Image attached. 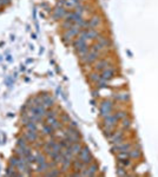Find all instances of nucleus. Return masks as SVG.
Instances as JSON below:
<instances>
[{
	"instance_id": "nucleus-24",
	"label": "nucleus",
	"mask_w": 158,
	"mask_h": 177,
	"mask_svg": "<svg viewBox=\"0 0 158 177\" xmlns=\"http://www.w3.org/2000/svg\"><path fill=\"white\" fill-rule=\"evenodd\" d=\"M118 165L120 167H124V168H130L132 165V162H131V158H125V159H118Z\"/></svg>"
},
{
	"instance_id": "nucleus-20",
	"label": "nucleus",
	"mask_w": 158,
	"mask_h": 177,
	"mask_svg": "<svg viewBox=\"0 0 158 177\" xmlns=\"http://www.w3.org/2000/svg\"><path fill=\"white\" fill-rule=\"evenodd\" d=\"M120 122H121V123H120V126H121V129H123V130H129V129H130V126H131V123H132V122H131V119L129 118V116H127V117H125L124 119H121Z\"/></svg>"
},
{
	"instance_id": "nucleus-10",
	"label": "nucleus",
	"mask_w": 158,
	"mask_h": 177,
	"mask_svg": "<svg viewBox=\"0 0 158 177\" xmlns=\"http://www.w3.org/2000/svg\"><path fill=\"white\" fill-rule=\"evenodd\" d=\"M100 22H101L100 17H98V16H93L91 19L87 20V22H86V30H89V28H96V27H98L99 25H100Z\"/></svg>"
},
{
	"instance_id": "nucleus-36",
	"label": "nucleus",
	"mask_w": 158,
	"mask_h": 177,
	"mask_svg": "<svg viewBox=\"0 0 158 177\" xmlns=\"http://www.w3.org/2000/svg\"><path fill=\"white\" fill-rule=\"evenodd\" d=\"M116 98L121 99V100H127L129 99V93L127 92H123V93H118L116 96Z\"/></svg>"
},
{
	"instance_id": "nucleus-17",
	"label": "nucleus",
	"mask_w": 158,
	"mask_h": 177,
	"mask_svg": "<svg viewBox=\"0 0 158 177\" xmlns=\"http://www.w3.org/2000/svg\"><path fill=\"white\" fill-rule=\"evenodd\" d=\"M60 165H61V170L63 171H67L70 169V167L72 165V161L67 159V158H63V161L60 162Z\"/></svg>"
},
{
	"instance_id": "nucleus-3",
	"label": "nucleus",
	"mask_w": 158,
	"mask_h": 177,
	"mask_svg": "<svg viewBox=\"0 0 158 177\" xmlns=\"http://www.w3.org/2000/svg\"><path fill=\"white\" fill-rule=\"evenodd\" d=\"M100 52H92V51H89V53L84 57H81L80 60L84 63V64H92L95 61H97L98 59H100Z\"/></svg>"
},
{
	"instance_id": "nucleus-35",
	"label": "nucleus",
	"mask_w": 158,
	"mask_h": 177,
	"mask_svg": "<svg viewBox=\"0 0 158 177\" xmlns=\"http://www.w3.org/2000/svg\"><path fill=\"white\" fill-rule=\"evenodd\" d=\"M46 117H57V111L56 110H51V109H48V110H46Z\"/></svg>"
},
{
	"instance_id": "nucleus-33",
	"label": "nucleus",
	"mask_w": 158,
	"mask_h": 177,
	"mask_svg": "<svg viewBox=\"0 0 158 177\" xmlns=\"http://www.w3.org/2000/svg\"><path fill=\"white\" fill-rule=\"evenodd\" d=\"M115 115H116V117L118 118V120H121L125 117H127V112L126 111H117Z\"/></svg>"
},
{
	"instance_id": "nucleus-21",
	"label": "nucleus",
	"mask_w": 158,
	"mask_h": 177,
	"mask_svg": "<svg viewBox=\"0 0 158 177\" xmlns=\"http://www.w3.org/2000/svg\"><path fill=\"white\" fill-rule=\"evenodd\" d=\"M63 174V171L58 169V168H52V169H50L47 173H45L44 175L45 176H60Z\"/></svg>"
},
{
	"instance_id": "nucleus-26",
	"label": "nucleus",
	"mask_w": 158,
	"mask_h": 177,
	"mask_svg": "<svg viewBox=\"0 0 158 177\" xmlns=\"http://www.w3.org/2000/svg\"><path fill=\"white\" fill-rule=\"evenodd\" d=\"M47 159H46V156H45V154H40V152H38L37 155H36V163L39 165V164H42V163H45Z\"/></svg>"
},
{
	"instance_id": "nucleus-18",
	"label": "nucleus",
	"mask_w": 158,
	"mask_h": 177,
	"mask_svg": "<svg viewBox=\"0 0 158 177\" xmlns=\"http://www.w3.org/2000/svg\"><path fill=\"white\" fill-rule=\"evenodd\" d=\"M78 4H80V0H65L64 7L65 8H75Z\"/></svg>"
},
{
	"instance_id": "nucleus-28",
	"label": "nucleus",
	"mask_w": 158,
	"mask_h": 177,
	"mask_svg": "<svg viewBox=\"0 0 158 177\" xmlns=\"http://www.w3.org/2000/svg\"><path fill=\"white\" fill-rule=\"evenodd\" d=\"M89 78H90V80L92 83H97L98 80H100V75H99L97 71H95V72H91L89 75Z\"/></svg>"
},
{
	"instance_id": "nucleus-23",
	"label": "nucleus",
	"mask_w": 158,
	"mask_h": 177,
	"mask_svg": "<svg viewBox=\"0 0 158 177\" xmlns=\"http://www.w3.org/2000/svg\"><path fill=\"white\" fill-rule=\"evenodd\" d=\"M87 36H89V39H97L100 34H99L98 30H96V28H89L87 30Z\"/></svg>"
},
{
	"instance_id": "nucleus-5",
	"label": "nucleus",
	"mask_w": 158,
	"mask_h": 177,
	"mask_svg": "<svg viewBox=\"0 0 158 177\" xmlns=\"http://www.w3.org/2000/svg\"><path fill=\"white\" fill-rule=\"evenodd\" d=\"M66 13H67V11H66V8H65L64 6H57V7L53 10L52 16H53V18L56 20L64 19L65 16H66Z\"/></svg>"
},
{
	"instance_id": "nucleus-14",
	"label": "nucleus",
	"mask_w": 158,
	"mask_h": 177,
	"mask_svg": "<svg viewBox=\"0 0 158 177\" xmlns=\"http://www.w3.org/2000/svg\"><path fill=\"white\" fill-rule=\"evenodd\" d=\"M96 40H97V43H98L99 45L103 46L104 50L107 49V47H111V46H112V41L110 40V38H106V37H101V36H99Z\"/></svg>"
},
{
	"instance_id": "nucleus-12",
	"label": "nucleus",
	"mask_w": 158,
	"mask_h": 177,
	"mask_svg": "<svg viewBox=\"0 0 158 177\" xmlns=\"http://www.w3.org/2000/svg\"><path fill=\"white\" fill-rule=\"evenodd\" d=\"M24 137L27 139V142L30 143H34L39 136H38V134H37V131H31V130H26V132L24 134Z\"/></svg>"
},
{
	"instance_id": "nucleus-19",
	"label": "nucleus",
	"mask_w": 158,
	"mask_h": 177,
	"mask_svg": "<svg viewBox=\"0 0 158 177\" xmlns=\"http://www.w3.org/2000/svg\"><path fill=\"white\" fill-rule=\"evenodd\" d=\"M53 128L48 124H44L42 125V135L44 136H52L53 135Z\"/></svg>"
},
{
	"instance_id": "nucleus-29",
	"label": "nucleus",
	"mask_w": 158,
	"mask_h": 177,
	"mask_svg": "<svg viewBox=\"0 0 158 177\" xmlns=\"http://www.w3.org/2000/svg\"><path fill=\"white\" fill-rule=\"evenodd\" d=\"M19 162H20V157L18 156V155H16V156H13V157L10 159V165L17 168V165L19 164Z\"/></svg>"
},
{
	"instance_id": "nucleus-31",
	"label": "nucleus",
	"mask_w": 158,
	"mask_h": 177,
	"mask_svg": "<svg viewBox=\"0 0 158 177\" xmlns=\"http://www.w3.org/2000/svg\"><path fill=\"white\" fill-rule=\"evenodd\" d=\"M18 146H22V148H26L27 145H28V142H27V139L25 137H20L19 139H18Z\"/></svg>"
},
{
	"instance_id": "nucleus-34",
	"label": "nucleus",
	"mask_w": 158,
	"mask_h": 177,
	"mask_svg": "<svg viewBox=\"0 0 158 177\" xmlns=\"http://www.w3.org/2000/svg\"><path fill=\"white\" fill-rule=\"evenodd\" d=\"M60 122L64 123V124H69V123L71 122V119H70V117H69L66 114H64V115L60 116Z\"/></svg>"
},
{
	"instance_id": "nucleus-4",
	"label": "nucleus",
	"mask_w": 158,
	"mask_h": 177,
	"mask_svg": "<svg viewBox=\"0 0 158 177\" xmlns=\"http://www.w3.org/2000/svg\"><path fill=\"white\" fill-rule=\"evenodd\" d=\"M131 148H132V144L131 143H129V142L127 143L126 142H121L119 144H115V146L112 148V151L113 152H121V151L129 152Z\"/></svg>"
},
{
	"instance_id": "nucleus-6",
	"label": "nucleus",
	"mask_w": 158,
	"mask_h": 177,
	"mask_svg": "<svg viewBox=\"0 0 158 177\" xmlns=\"http://www.w3.org/2000/svg\"><path fill=\"white\" fill-rule=\"evenodd\" d=\"M110 140L111 143L115 145V144H119L124 140V132L123 130H119V131H113L112 135L110 136Z\"/></svg>"
},
{
	"instance_id": "nucleus-27",
	"label": "nucleus",
	"mask_w": 158,
	"mask_h": 177,
	"mask_svg": "<svg viewBox=\"0 0 158 177\" xmlns=\"http://www.w3.org/2000/svg\"><path fill=\"white\" fill-rule=\"evenodd\" d=\"M85 8H86V6H85V5H83V4H78V5L75 7V11H73V12H76V13L79 14V16H83V13L85 12Z\"/></svg>"
},
{
	"instance_id": "nucleus-15",
	"label": "nucleus",
	"mask_w": 158,
	"mask_h": 177,
	"mask_svg": "<svg viewBox=\"0 0 158 177\" xmlns=\"http://www.w3.org/2000/svg\"><path fill=\"white\" fill-rule=\"evenodd\" d=\"M85 167H86V165H85V164H84V163H83V162H81L78 157L77 158L75 157L73 159H72V168H73V170H75V171H81Z\"/></svg>"
},
{
	"instance_id": "nucleus-7",
	"label": "nucleus",
	"mask_w": 158,
	"mask_h": 177,
	"mask_svg": "<svg viewBox=\"0 0 158 177\" xmlns=\"http://www.w3.org/2000/svg\"><path fill=\"white\" fill-rule=\"evenodd\" d=\"M113 77H115V70L111 66L105 69V70H103L101 73H100V78L104 79L105 81H110Z\"/></svg>"
},
{
	"instance_id": "nucleus-13",
	"label": "nucleus",
	"mask_w": 158,
	"mask_h": 177,
	"mask_svg": "<svg viewBox=\"0 0 158 177\" xmlns=\"http://www.w3.org/2000/svg\"><path fill=\"white\" fill-rule=\"evenodd\" d=\"M41 99H42V105H44L46 109H50V108H52V106L54 105V100H53V98H52L51 96L46 95V93H44V95L41 96Z\"/></svg>"
},
{
	"instance_id": "nucleus-32",
	"label": "nucleus",
	"mask_w": 158,
	"mask_h": 177,
	"mask_svg": "<svg viewBox=\"0 0 158 177\" xmlns=\"http://www.w3.org/2000/svg\"><path fill=\"white\" fill-rule=\"evenodd\" d=\"M73 26V22L72 21H69V20H64L63 21V24H61V27L66 31V30H69V28H71Z\"/></svg>"
},
{
	"instance_id": "nucleus-9",
	"label": "nucleus",
	"mask_w": 158,
	"mask_h": 177,
	"mask_svg": "<svg viewBox=\"0 0 158 177\" xmlns=\"http://www.w3.org/2000/svg\"><path fill=\"white\" fill-rule=\"evenodd\" d=\"M118 118L116 117V115L115 114H112V115H110V116H107V117L104 118V124L103 125H105V126H113V128H116V125H117V123H118Z\"/></svg>"
},
{
	"instance_id": "nucleus-16",
	"label": "nucleus",
	"mask_w": 158,
	"mask_h": 177,
	"mask_svg": "<svg viewBox=\"0 0 158 177\" xmlns=\"http://www.w3.org/2000/svg\"><path fill=\"white\" fill-rule=\"evenodd\" d=\"M87 170H89V176H96L98 174V170H99V167L97 163L92 162L91 164L87 165Z\"/></svg>"
},
{
	"instance_id": "nucleus-22",
	"label": "nucleus",
	"mask_w": 158,
	"mask_h": 177,
	"mask_svg": "<svg viewBox=\"0 0 158 177\" xmlns=\"http://www.w3.org/2000/svg\"><path fill=\"white\" fill-rule=\"evenodd\" d=\"M81 148H83V145L80 144V142H76V143H73V144L71 145L72 152H73V155H75L76 157L78 156V154L80 152V150H81Z\"/></svg>"
},
{
	"instance_id": "nucleus-11",
	"label": "nucleus",
	"mask_w": 158,
	"mask_h": 177,
	"mask_svg": "<svg viewBox=\"0 0 158 177\" xmlns=\"http://www.w3.org/2000/svg\"><path fill=\"white\" fill-rule=\"evenodd\" d=\"M129 156L132 159H138L142 157V150H140V145L137 144L136 146H132L129 151Z\"/></svg>"
},
{
	"instance_id": "nucleus-2",
	"label": "nucleus",
	"mask_w": 158,
	"mask_h": 177,
	"mask_svg": "<svg viewBox=\"0 0 158 177\" xmlns=\"http://www.w3.org/2000/svg\"><path fill=\"white\" fill-rule=\"evenodd\" d=\"M112 110H113V104H112V102H110V100H104V102L100 104V116L103 118L112 115Z\"/></svg>"
},
{
	"instance_id": "nucleus-8",
	"label": "nucleus",
	"mask_w": 158,
	"mask_h": 177,
	"mask_svg": "<svg viewBox=\"0 0 158 177\" xmlns=\"http://www.w3.org/2000/svg\"><path fill=\"white\" fill-rule=\"evenodd\" d=\"M111 65L109 64V60L107 59H98L97 63H96V65H95V67H93V70L99 72V71H103V70H105V69H107Z\"/></svg>"
},
{
	"instance_id": "nucleus-25",
	"label": "nucleus",
	"mask_w": 158,
	"mask_h": 177,
	"mask_svg": "<svg viewBox=\"0 0 158 177\" xmlns=\"http://www.w3.org/2000/svg\"><path fill=\"white\" fill-rule=\"evenodd\" d=\"M24 125H25L26 130H31V131H37V130H38V128H37V123H36V122L28 120V122L25 123Z\"/></svg>"
},
{
	"instance_id": "nucleus-1",
	"label": "nucleus",
	"mask_w": 158,
	"mask_h": 177,
	"mask_svg": "<svg viewBox=\"0 0 158 177\" xmlns=\"http://www.w3.org/2000/svg\"><path fill=\"white\" fill-rule=\"evenodd\" d=\"M77 157L87 167L89 164H91L95 159L92 157V155H91V152H90V149L87 148V146H83L81 148V150H80V152L78 154V156Z\"/></svg>"
},
{
	"instance_id": "nucleus-30",
	"label": "nucleus",
	"mask_w": 158,
	"mask_h": 177,
	"mask_svg": "<svg viewBox=\"0 0 158 177\" xmlns=\"http://www.w3.org/2000/svg\"><path fill=\"white\" fill-rule=\"evenodd\" d=\"M116 174H117L118 176H127L126 168H124V167H120V165H119L118 168H117V171H116Z\"/></svg>"
}]
</instances>
